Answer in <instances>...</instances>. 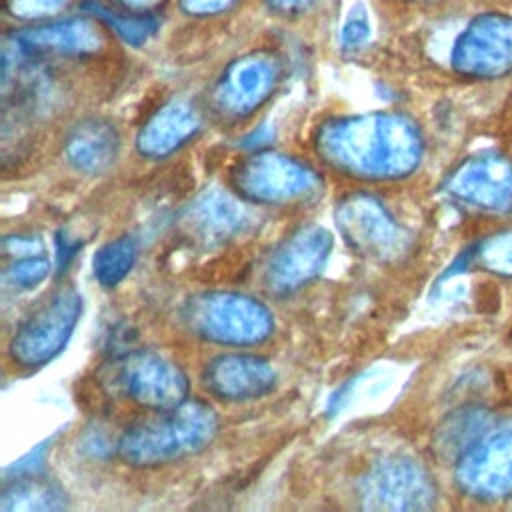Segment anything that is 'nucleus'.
Returning <instances> with one entry per match:
<instances>
[{"label": "nucleus", "mask_w": 512, "mask_h": 512, "mask_svg": "<svg viewBox=\"0 0 512 512\" xmlns=\"http://www.w3.org/2000/svg\"><path fill=\"white\" fill-rule=\"evenodd\" d=\"M80 250V242L74 238H68L66 232L56 234V268L58 272H64L68 264L74 260V256Z\"/></svg>", "instance_id": "nucleus-25"}, {"label": "nucleus", "mask_w": 512, "mask_h": 512, "mask_svg": "<svg viewBox=\"0 0 512 512\" xmlns=\"http://www.w3.org/2000/svg\"><path fill=\"white\" fill-rule=\"evenodd\" d=\"M316 150L330 168L342 174L390 180L418 166L422 140L406 116L368 112L324 122L316 132Z\"/></svg>", "instance_id": "nucleus-1"}, {"label": "nucleus", "mask_w": 512, "mask_h": 512, "mask_svg": "<svg viewBox=\"0 0 512 512\" xmlns=\"http://www.w3.org/2000/svg\"><path fill=\"white\" fill-rule=\"evenodd\" d=\"M112 382L130 400L152 410L178 406L188 396V378L182 368L148 350L120 356L112 368Z\"/></svg>", "instance_id": "nucleus-7"}, {"label": "nucleus", "mask_w": 512, "mask_h": 512, "mask_svg": "<svg viewBox=\"0 0 512 512\" xmlns=\"http://www.w3.org/2000/svg\"><path fill=\"white\" fill-rule=\"evenodd\" d=\"M120 150L116 128L102 118H88L78 122L66 136V160L80 172L100 174L108 170Z\"/></svg>", "instance_id": "nucleus-16"}, {"label": "nucleus", "mask_w": 512, "mask_h": 512, "mask_svg": "<svg viewBox=\"0 0 512 512\" xmlns=\"http://www.w3.org/2000/svg\"><path fill=\"white\" fill-rule=\"evenodd\" d=\"M218 430L214 408L200 400L158 410L132 424L118 440V454L132 466H158L206 448Z\"/></svg>", "instance_id": "nucleus-2"}, {"label": "nucleus", "mask_w": 512, "mask_h": 512, "mask_svg": "<svg viewBox=\"0 0 512 512\" xmlns=\"http://www.w3.org/2000/svg\"><path fill=\"white\" fill-rule=\"evenodd\" d=\"M64 490L38 474L8 478L0 494L2 512H36V510H62L66 508Z\"/></svg>", "instance_id": "nucleus-17"}, {"label": "nucleus", "mask_w": 512, "mask_h": 512, "mask_svg": "<svg viewBox=\"0 0 512 512\" xmlns=\"http://www.w3.org/2000/svg\"><path fill=\"white\" fill-rule=\"evenodd\" d=\"M334 218L344 242L364 258L390 260L404 248L400 224L372 194H348L336 206Z\"/></svg>", "instance_id": "nucleus-6"}, {"label": "nucleus", "mask_w": 512, "mask_h": 512, "mask_svg": "<svg viewBox=\"0 0 512 512\" xmlns=\"http://www.w3.org/2000/svg\"><path fill=\"white\" fill-rule=\"evenodd\" d=\"M122 8L132 10V12H150L156 8L162 0H116Z\"/></svg>", "instance_id": "nucleus-27"}, {"label": "nucleus", "mask_w": 512, "mask_h": 512, "mask_svg": "<svg viewBox=\"0 0 512 512\" xmlns=\"http://www.w3.org/2000/svg\"><path fill=\"white\" fill-rule=\"evenodd\" d=\"M272 10L280 12V14H294V12H302L306 6L312 4V0H268Z\"/></svg>", "instance_id": "nucleus-26"}, {"label": "nucleus", "mask_w": 512, "mask_h": 512, "mask_svg": "<svg viewBox=\"0 0 512 512\" xmlns=\"http://www.w3.org/2000/svg\"><path fill=\"white\" fill-rule=\"evenodd\" d=\"M234 2L236 0H180V6L192 16H212L228 10Z\"/></svg>", "instance_id": "nucleus-24"}, {"label": "nucleus", "mask_w": 512, "mask_h": 512, "mask_svg": "<svg viewBox=\"0 0 512 512\" xmlns=\"http://www.w3.org/2000/svg\"><path fill=\"white\" fill-rule=\"evenodd\" d=\"M50 274V262L42 254L14 258L6 268L4 278L16 290H32L40 282H44Z\"/></svg>", "instance_id": "nucleus-20"}, {"label": "nucleus", "mask_w": 512, "mask_h": 512, "mask_svg": "<svg viewBox=\"0 0 512 512\" xmlns=\"http://www.w3.org/2000/svg\"><path fill=\"white\" fill-rule=\"evenodd\" d=\"M432 488L424 470L404 458L386 456L374 462L358 484V498L368 510H414L428 506Z\"/></svg>", "instance_id": "nucleus-8"}, {"label": "nucleus", "mask_w": 512, "mask_h": 512, "mask_svg": "<svg viewBox=\"0 0 512 512\" xmlns=\"http://www.w3.org/2000/svg\"><path fill=\"white\" fill-rule=\"evenodd\" d=\"M204 384L220 400H254L276 384L270 362L252 354H222L206 364Z\"/></svg>", "instance_id": "nucleus-13"}, {"label": "nucleus", "mask_w": 512, "mask_h": 512, "mask_svg": "<svg viewBox=\"0 0 512 512\" xmlns=\"http://www.w3.org/2000/svg\"><path fill=\"white\" fill-rule=\"evenodd\" d=\"M94 18H98L100 22H104L116 36H120L124 42L132 44V46H140L144 44L148 38H152L160 26L158 18H154L152 14H144V12H134V14H124V12H116L110 10L94 0L86 2L84 6Z\"/></svg>", "instance_id": "nucleus-19"}, {"label": "nucleus", "mask_w": 512, "mask_h": 512, "mask_svg": "<svg viewBox=\"0 0 512 512\" xmlns=\"http://www.w3.org/2000/svg\"><path fill=\"white\" fill-rule=\"evenodd\" d=\"M18 50L26 54L90 56L102 46V34L88 18H64L22 28L14 36Z\"/></svg>", "instance_id": "nucleus-14"}, {"label": "nucleus", "mask_w": 512, "mask_h": 512, "mask_svg": "<svg viewBox=\"0 0 512 512\" xmlns=\"http://www.w3.org/2000/svg\"><path fill=\"white\" fill-rule=\"evenodd\" d=\"M370 38V22L368 12L362 4H356L346 16L340 32V40L344 48H360Z\"/></svg>", "instance_id": "nucleus-21"}, {"label": "nucleus", "mask_w": 512, "mask_h": 512, "mask_svg": "<svg viewBox=\"0 0 512 512\" xmlns=\"http://www.w3.org/2000/svg\"><path fill=\"white\" fill-rule=\"evenodd\" d=\"M136 256H138V248L130 236H122L104 244L94 254V260H92L94 278L102 286L114 288L130 274L136 262Z\"/></svg>", "instance_id": "nucleus-18"}, {"label": "nucleus", "mask_w": 512, "mask_h": 512, "mask_svg": "<svg viewBox=\"0 0 512 512\" xmlns=\"http://www.w3.org/2000/svg\"><path fill=\"white\" fill-rule=\"evenodd\" d=\"M332 250V234L310 224L290 234L266 264V284L272 292H292L314 280L326 266Z\"/></svg>", "instance_id": "nucleus-10"}, {"label": "nucleus", "mask_w": 512, "mask_h": 512, "mask_svg": "<svg viewBox=\"0 0 512 512\" xmlns=\"http://www.w3.org/2000/svg\"><path fill=\"white\" fill-rule=\"evenodd\" d=\"M250 210L230 192L210 188L198 194L182 214V226L190 238L204 246H216L250 228Z\"/></svg>", "instance_id": "nucleus-12"}, {"label": "nucleus", "mask_w": 512, "mask_h": 512, "mask_svg": "<svg viewBox=\"0 0 512 512\" xmlns=\"http://www.w3.org/2000/svg\"><path fill=\"white\" fill-rule=\"evenodd\" d=\"M184 322L200 338L228 344L254 346L270 338L272 312L256 298L238 292H202L184 304Z\"/></svg>", "instance_id": "nucleus-3"}, {"label": "nucleus", "mask_w": 512, "mask_h": 512, "mask_svg": "<svg viewBox=\"0 0 512 512\" xmlns=\"http://www.w3.org/2000/svg\"><path fill=\"white\" fill-rule=\"evenodd\" d=\"M4 252L14 258L32 256L42 252V244L34 236H8L4 238Z\"/></svg>", "instance_id": "nucleus-23"}, {"label": "nucleus", "mask_w": 512, "mask_h": 512, "mask_svg": "<svg viewBox=\"0 0 512 512\" xmlns=\"http://www.w3.org/2000/svg\"><path fill=\"white\" fill-rule=\"evenodd\" d=\"M278 76V62L270 54H246L224 70L214 88V102L222 114L248 116L270 98Z\"/></svg>", "instance_id": "nucleus-11"}, {"label": "nucleus", "mask_w": 512, "mask_h": 512, "mask_svg": "<svg viewBox=\"0 0 512 512\" xmlns=\"http://www.w3.org/2000/svg\"><path fill=\"white\" fill-rule=\"evenodd\" d=\"M200 128L196 110L184 102L162 106L138 132L136 150L140 156L158 160L184 146Z\"/></svg>", "instance_id": "nucleus-15"}, {"label": "nucleus", "mask_w": 512, "mask_h": 512, "mask_svg": "<svg viewBox=\"0 0 512 512\" xmlns=\"http://www.w3.org/2000/svg\"><path fill=\"white\" fill-rule=\"evenodd\" d=\"M68 0H6V10L16 18H44L60 12Z\"/></svg>", "instance_id": "nucleus-22"}, {"label": "nucleus", "mask_w": 512, "mask_h": 512, "mask_svg": "<svg viewBox=\"0 0 512 512\" xmlns=\"http://www.w3.org/2000/svg\"><path fill=\"white\" fill-rule=\"evenodd\" d=\"M452 64L466 76H500L512 70V16L482 14L458 36Z\"/></svg>", "instance_id": "nucleus-9"}, {"label": "nucleus", "mask_w": 512, "mask_h": 512, "mask_svg": "<svg viewBox=\"0 0 512 512\" xmlns=\"http://www.w3.org/2000/svg\"><path fill=\"white\" fill-rule=\"evenodd\" d=\"M232 184L246 200L278 206L308 202L322 188L310 166L278 152H260L238 164Z\"/></svg>", "instance_id": "nucleus-4"}, {"label": "nucleus", "mask_w": 512, "mask_h": 512, "mask_svg": "<svg viewBox=\"0 0 512 512\" xmlns=\"http://www.w3.org/2000/svg\"><path fill=\"white\" fill-rule=\"evenodd\" d=\"M82 316V296L72 290H60L32 312L14 332L8 352L22 368H38L58 356L68 344Z\"/></svg>", "instance_id": "nucleus-5"}]
</instances>
